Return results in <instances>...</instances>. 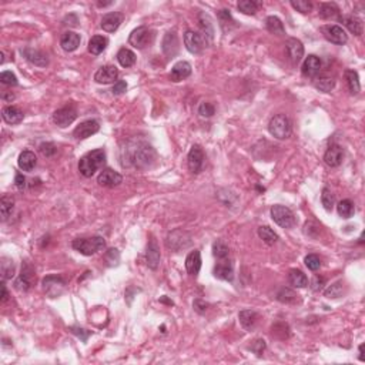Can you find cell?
<instances>
[{
  "instance_id": "cell-22",
  "label": "cell",
  "mask_w": 365,
  "mask_h": 365,
  "mask_svg": "<svg viewBox=\"0 0 365 365\" xmlns=\"http://www.w3.org/2000/svg\"><path fill=\"white\" fill-rule=\"evenodd\" d=\"M192 74V64L187 62H178L175 63L170 73V79L173 82H181L184 79H187Z\"/></svg>"
},
{
  "instance_id": "cell-64",
  "label": "cell",
  "mask_w": 365,
  "mask_h": 365,
  "mask_svg": "<svg viewBox=\"0 0 365 365\" xmlns=\"http://www.w3.org/2000/svg\"><path fill=\"white\" fill-rule=\"evenodd\" d=\"M111 3H113V1H107V3H102V1H99V3H97V6H100V7H106V6H110Z\"/></svg>"
},
{
  "instance_id": "cell-3",
  "label": "cell",
  "mask_w": 365,
  "mask_h": 365,
  "mask_svg": "<svg viewBox=\"0 0 365 365\" xmlns=\"http://www.w3.org/2000/svg\"><path fill=\"white\" fill-rule=\"evenodd\" d=\"M268 131L273 137L279 140L288 139L293 133L291 122L285 114H277L268 123Z\"/></svg>"
},
{
  "instance_id": "cell-33",
  "label": "cell",
  "mask_w": 365,
  "mask_h": 365,
  "mask_svg": "<svg viewBox=\"0 0 365 365\" xmlns=\"http://www.w3.org/2000/svg\"><path fill=\"white\" fill-rule=\"evenodd\" d=\"M265 26H267V30H268L270 33H273V35H285L284 24H282V21H281L277 16H268V18L265 19Z\"/></svg>"
},
{
  "instance_id": "cell-48",
  "label": "cell",
  "mask_w": 365,
  "mask_h": 365,
  "mask_svg": "<svg viewBox=\"0 0 365 365\" xmlns=\"http://www.w3.org/2000/svg\"><path fill=\"white\" fill-rule=\"evenodd\" d=\"M321 203L324 206V209L327 211H331L334 209V204H335V198H334V194L331 193L330 189H324L322 190V194H321Z\"/></svg>"
},
{
  "instance_id": "cell-60",
  "label": "cell",
  "mask_w": 365,
  "mask_h": 365,
  "mask_svg": "<svg viewBox=\"0 0 365 365\" xmlns=\"http://www.w3.org/2000/svg\"><path fill=\"white\" fill-rule=\"evenodd\" d=\"M15 184H16V187H18L19 190H23V189L26 187V177L20 173L16 174V177H15Z\"/></svg>"
},
{
  "instance_id": "cell-15",
  "label": "cell",
  "mask_w": 365,
  "mask_h": 365,
  "mask_svg": "<svg viewBox=\"0 0 365 365\" xmlns=\"http://www.w3.org/2000/svg\"><path fill=\"white\" fill-rule=\"evenodd\" d=\"M23 56L35 66H39V67H46L49 64V59H47V54L43 53L42 50H37V49H32V47H26L21 50Z\"/></svg>"
},
{
  "instance_id": "cell-28",
  "label": "cell",
  "mask_w": 365,
  "mask_h": 365,
  "mask_svg": "<svg viewBox=\"0 0 365 365\" xmlns=\"http://www.w3.org/2000/svg\"><path fill=\"white\" fill-rule=\"evenodd\" d=\"M1 117H3V120L7 123V124H18V123L23 120L24 114H23V111L20 108H18V107L7 106V107H4L1 110Z\"/></svg>"
},
{
  "instance_id": "cell-46",
  "label": "cell",
  "mask_w": 365,
  "mask_h": 365,
  "mask_svg": "<svg viewBox=\"0 0 365 365\" xmlns=\"http://www.w3.org/2000/svg\"><path fill=\"white\" fill-rule=\"evenodd\" d=\"M343 294H344V284H343V281H337V282L331 284L330 287L325 290V297L330 298V300L340 298Z\"/></svg>"
},
{
  "instance_id": "cell-35",
  "label": "cell",
  "mask_w": 365,
  "mask_h": 365,
  "mask_svg": "<svg viewBox=\"0 0 365 365\" xmlns=\"http://www.w3.org/2000/svg\"><path fill=\"white\" fill-rule=\"evenodd\" d=\"M345 80H347L349 91H351L352 94H358L360 90H361L358 73H357L355 70H347V71H345Z\"/></svg>"
},
{
  "instance_id": "cell-7",
  "label": "cell",
  "mask_w": 365,
  "mask_h": 365,
  "mask_svg": "<svg viewBox=\"0 0 365 365\" xmlns=\"http://www.w3.org/2000/svg\"><path fill=\"white\" fill-rule=\"evenodd\" d=\"M64 288H66V281L59 276H49L43 279V290L52 298H56L60 294H63Z\"/></svg>"
},
{
  "instance_id": "cell-1",
  "label": "cell",
  "mask_w": 365,
  "mask_h": 365,
  "mask_svg": "<svg viewBox=\"0 0 365 365\" xmlns=\"http://www.w3.org/2000/svg\"><path fill=\"white\" fill-rule=\"evenodd\" d=\"M106 163V153L103 149L88 151L79 161V172L85 177H91Z\"/></svg>"
},
{
  "instance_id": "cell-55",
  "label": "cell",
  "mask_w": 365,
  "mask_h": 365,
  "mask_svg": "<svg viewBox=\"0 0 365 365\" xmlns=\"http://www.w3.org/2000/svg\"><path fill=\"white\" fill-rule=\"evenodd\" d=\"M69 330L71 331L74 335H77V337H79L83 343H86L87 338L91 335V331H87V330H85V328H80V327H70Z\"/></svg>"
},
{
  "instance_id": "cell-51",
  "label": "cell",
  "mask_w": 365,
  "mask_h": 365,
  "mask_svg": "<svg viewBox=\"0 0 365 365\" xmlns=\"http://www.w3.org/2000/svg\"><path fill=\"white\" fill-rule=\"evenodd\" d=\"M304 262H305L307 268L311 270V271H317V270H320V267H321V260H320V257L315 256V254H308V256L305 257Z\"/></svg>"
},
{
  "instance_id": "cell-4",
  "label": "cell",
  "mask_w": 365,
  "mask_h": 365,
  "mask_svg": "<svg viewBox=\"0 0 365 365\" xmlns=\"http://www.w3.org/2000/svg\"><path fill=\"white\" fill-rule=\"evenodd\" d=\"M271 218L281 228H291L296 224V215L291 210L285 206H273L271 207Z\"/></svg>"
},
{
  "instance_id": "cell-44",
  "label": "cell",
  "mask_w": 365,
  "mask_h": 365,
  "mask_svg": "<svg viewBox=\"0 0 365 365\" xmlns=\"http://www.w3.org/2000/svg\"><path fill=\"white\" fill-rule=\"evenodd\" d=\"M277 300L279 302H284V304H294L298 301V294L296 291L290 290V288H281L277 294Z\"/></svg>"
},
{
  "instance_id": "cell-11",
  "label": "cell",
  "mask_w": 365,
  "mask_h": 365,
  "mask_svg": "<svg viewBox=\"0 0 365 365\" xmlns=\"http://www.w3.org/2000/svg\"><path fill=\"white\" fill-rule=\"evenodd\" d=\"M119 69L116 66H103L100 69L96 71L94 74V80L99 83V85H111V83H116L117 79H119Z\"/></svg>"
},
{
  "instance_id": "cell-12",
  "label": "cell",
  "mask_w": 365,
  "mask_h": 365,
  "mask_svg": "<svg viewBox=\"0 0 365 365\" xmlns=\"http://www.w3.org/2000/svg\"><path fill=\"white\" fill-rule=\"evenodd\" d=\"M187 164H189L190 172H193L194 174H198L203 170V166H204V151H203V149L198 144H195V146L192 147V150L189 153V157H187Z\"/></svg>"
},
{
  "instance_id": "cell-39",
  "label": "cell",
  "mask_w": 365,
  "mask_h": 365,
  "mask_svg": "<svg viewBox=\"0 0 365 365\" xmlns=\"http://www.w3.org/2000/svg\"><path fill=\"white\" fill-rule=\"evenodd\" d=\"M314 86L324 93H330L331 90L335 87V80L328 76H320L314 80Z\"/></svg>"
},
{
  "instance_id": "cell-59",
  "label": "cell",
  "mask_w": 365,
  "mask_h": 365,
  "mask_svg": "<svg viewBox=\"0 0 365 365\" xmlns=\"http://www.w3.org/2000/svg\"><path fill=\"white\" fill-rule=\"evenodd\" d=\"M207 308H209V304H207V302H204V301H201V300H195V301H194V310H195L197 313H206Z\"/></svg>"
},
{
  "instance_id": "cell-43",
  "label": "cell",
  "mask_w": 365,
  "mask_h": 365,
  "mask_svg": "<svg viewBox=\"0 0 365 365\" xmlns=\"http://www.w3.org/2000/svg\"><path fill=\"white\" fill-rule=\"evenodd\" d=\"M213 254L217 260H224V258H228V256H230V248L227 247L224 241L217 240L213 244Z\"/></svg>"
},
{
  "instance_id": "cell-17",
  "label": "cell",
  "mask_w": 365,
  "mask_h": 365,
  "mask_svg": "<svg viewBox=\"0 0 365 365\" xmlns=\"http://www.w3.org/2000/svg\"><path fill=\"white\" fill-rule=\"evenodd\" d=\"M214 276L217 279H224V281H231L234 277V268L233 264L230 261L224 258V260H218V262L214 267Z\"/></svg>"
},
{
  "instance_id": "cell-34",
  "label": "cell",
  "mask_w": 365,
  "mask_h": 365,
  "mask_svg": "<svg viewBox=\"0 0 365 365\" xmlns=\"http://www.w3.org/2000/svg\"><path fill=\"white\" fill-rule=\"evenodd\" d=\"M258 236H260L261 240L265 244H268V245H274V244L279 241L277 233L268 226L258 227Z\"/></svg>"
},
{
  "instance_id": "cell-37",
  "label": "cell",
  "mask_w": 365,
  "mask_h": 365,
  "mask_svg": "<svg viewBox=\"0 0 365 365\" xmlns=\"http://www.w3.org/2000/svg\"><path fill=\"white\" fill-rule=\"evenodd\" d=\"M117 60L123 67H131L136 63V54L131 52L130 49L123 47L117 53Z\"/></svg>"
},
{
  "instance_id": "cell-52",
  "label": "cell",
  "mask_w": 365,
  "mask_h": 365,
  "mask_svg": "<svg viewBox=\"0 0 365 365\" xmlns=\"http://www.w3.org/2000/svg\"><path fill=\"white\" fill-rule=\"evenodd\" d=\"M0 82L7 86H16L18 85V77L12 71H3L0 74Z\"/></svg>"
},
{
  "instance_id": "cell-20",
  "label": "cell",
  "mask_w": 365,
  "mask_h": 365,
  "mask_svg": "<svg viewBox=\"0 0 365 365\" xmlns=\"http://www.w3.org/2000/svg\"><path fill=\"white\" fill-rule=\"evenodd\" d=\"M302 74L305 77H315L321 70V60L315 54H310L302 63Z\"/></svg>"
},
{
  "instance_id": "cell-21",
  "label": "cell",
  "mask_w": 365,
  "mask_h": 365,
  "mask_svg": "<svg viewBox=\"0 0 365 365\" xmlns=\"http://www.w3.org/2000/svg\"><path fill=\"white\" fill-rule=\"evenodd\" d=\"M343 158H344V150L340 146L334 144V146H331L330 149L325 151L324 161L330 167H338L343 163Z\"/></svg>"
},
{
  "instance_id": "cell-25",
  "label": "cell",
  "mask_w": 365,
  "mask_h": 365,
  "mask_svg": "<svg viewBox=\"0 0 365 365\" xmlns=\"http://www.w3.org/2000/svg\"><path fill=\"white\" fill-rule=\"evenodd\" d=\"M80 42H82L80 35H77L74 32H66L60 39V46L66 52H74L80 46Z\"/></svg>"
},
{
  "instance_id": "cell-27",
  "label": "cell",
  "mask_w": 365,
  "mask_h": 365,
  "mask_svg": "<svg viewBox=\"0 0 365 365\" xmlns=\"http://www.w3.org/2000/svg\"><path fill=\"white\" fill-rule=\"evenodd\" d=\"M287 50L293 60V63H300V60L304 56V46L298 39H288L287 40Z\"/></svg>"
},
{
  "instance_id": "cell-47",
  "label": "cell",
  "mask_w": 365,
  "mask_h": 365,
  "mask_svg": "<svg viewBox=\"0 0 365 365\" xmlns=\"http://www.w3.org/2000/svg\"><path fill=\"white\" fill-rule=\"evenodd\" d=\"M200 27L201 30L204 32V36H207L210 40L213 39V35H214V29H213V24H211V20L207 15L201 13L200 15Z\"/></svg>"
},
{
  "instance_id": "cell-58",
  "label": "cell",
  "mask_w": 365,
  "mask_h": 365,
  "mask_svg": "<svg viewBox=\"0 0 365 365\" xmlns=\"http://www.w3.org/2000/svg\"><path fill=\"white\" fill-rule=\"evenodd\" d=\"M324 284H325V279L320 276H315L311 281V288H313V291H320L324 287Z\"/></svg>"
},
{
  "instance_id": "cell-18",
  "label": "cell",
  "mask_w": 365,
  "mask_h": 365,
  "mask_svg": "<svg viewBox=\"0 0 365 365\" xmlns=\"http://www.w3.org/2000/svg\"><path fill=\"white\" fill-rule=\"evenodd\" d=\"M123 23V15L119 13V12H113V13H107L106 16H103L102 19V29L108 32V33H113L116 32L120 24Z\"/></svg>"
},
{
  "instance_id": "cell-62",
  "label": "cell",
  "mask_w": 365,
  "mask_h": 365,
  "mask_svg": "<svg viewBox=\"0 0 365 365\" xmlns=\"http://www.w3.org/2000/svg\"><path fill=\"white\" fill-rule=\"evenodd\" d=\"M1 99H3V100H6V102H12V100L15 99V94H12V93H10V94L4 93V94L1 96Z\"/></svg>"
},
{
  "instance_id": "cell-2",
  "label": "cell",
  "mask_w": 365,
  "mask_h": 365,
  "mask_svg": "<svg viewBox=\"0 0 365 365\" xmlns=\"http://www.w3.org/2000/svg\"><path fill=\"white\" fill-rule=\"evenodd\" d=\"M71 247L83 256H93L106 248V241L103 237L96 236L90 238H77L71 243Z\"/></svg>"
},
{
  "instance_id": "cell-36",
  "label": "cell",
  "mask_w": 365,
  "mask_h": 365,
  "mask_svg": "<svg viewBox=\"0 0 365 365\" xmlns=\"http://www.w3.org/2000/svg\"><path fill=\"white\" fill-rule=\"evenodd\" d=\"M320 16L322 19H340V7L335 3H322L320 7Z\"/></svg>"
},
{
  "instance_id": "cell-30",
  "label": "cell",
  "mask_w": 365,
  "mask_h": 365,
  "mask_svg": "<svg viewBox=\"0 0 365 365\" xmlns=\"http://www.w3.org/2000/svg\"><path fill=\"white\" fill-rule=\"evenodd\" d=\"M18 164L19 167H20V170H23V172H32L36 167V164H37V158H36L35 153H32L29 150L20 153Z\"/></svg>"
},
{
  "instance_id": "cell-13",
  "label": "cell",
  "mask_w": 365,
  "mask_h": 365,
  "mask_svg": "<svg viewBox=\"0 0 365 365\" xmlns=\"http://www.w3.org/2000/svg\"><path fill=\"white\" fill-rule=\"evenodd\" d=\"M100 130V126L96 120H86V122L80 123L74 131H73V136L77 140H85L91 137L93 134H96L97 131Z\"/></svg>"
},
{
  "instance_id": "cell-10",
  "label": "cell",
  "mask_w": 365,
  "mask_h": 365,
  "mask_svg": "<svg viewBox=\"0 0 365 365\" xmlns=\"http://www.w3.org/2000/svg\"><path fill=\"white\" fill-rule=\"evenodd\" d=\"M35 279V270H33L29 264H24V265L21 267L20 276H19L18 279H16V282H15V287H16V290H19V291L26 293V291H29V290L32 288Z\"/></svg>"
},
{
  "instance_id": "cell-40",
  "label": "cell",
  "mask_w": 365,
  "mask_h": 365,
  "mask_svg": "<svg viewBox=\"0 0 365 365\" xmlns=\"http://www.w3.org/2000/svg\"><path fill=\"white\" fill-rule=\"evenodd\" d=\"M15 207V200L9 195H3L0 200V213H1V220H7L9 215L12 214Z\"/></svg>"
},
{
  "instance_id": "cell-45",
  "label": "cell",
  "mask_w": 365,
  "mask_h": 365,
  "mask_svg": "<svg viewBox=\"0 0 365 365\" xmlns=\"http://www.w3.org/2000/svg\"><path fill=\"white\" fill-rule=\"evenodd\" d=\"M218 20H220V26H221V29L224 32L231 30L236 26V21H234V19L230 15L228 10H220L218 12Z\"/></svg>"
},
{
  "instance_id": "cell-19",
  "label": "cell",
  "mask_w": 365,
  "mask_h": 365,
  "mask_svg": "<svg viewBox=\"0 0 365 365\" xmlns=\"http://www.w3.org/2000/svg\"><path fill=\"white\" fill-rule=\"evenodd\" d=\"M340 21H343V24L347 27L348 30L355 36H361L364 32V24L363 20L354 15H348V16H340L338 19Z\"/></svg>"
},
{
  "instance_id": "cell-61",
  "label": "cell",
  "mask_w": 365,
  "mask_h": 365,
  "mask_svg": "<svg viewBox=\"0 0 365 365\" xmlns=\"http://www.w3.org/2000/svg\"><path fill=\"white\" fill-rule=\"evenodd\" d=\"M1 291H3V294H1V302H6V301H7V298H9V294H7V290H6L4 282L1 284Z\"/></svg>"
},
{
  "instance_id": "cell-57",
  "label": "cell",
  "mask_w": 365,
  "mask_h": 365,
  "mask_svg": "<svg viewBox=\"0 0 365 365\" xmlns=\"http://www.w3.org/2000/svg\"><path fill=\"white\" fill-rule=\"evenodd\" d=\"M127 90V83L124 82V80H117L116 83H114V86H113V94H116V96H119V94H123L124 91Z\"/></svg>"
},
{
  "instance_id": "cell-8",
  "label": "cell",
  "mask_w": 365,
  "mask_h": 365,
  "mask_svg": "<svg viewBox=\"0 0 365 365\" xmlns=\"http://www.w3.org/2000/svg\"><path fill=\"white\" fill-rule=\"evenodd\" d=\"M76 117H77V111H76L74 106L69 105L54 111L53 122L56 123L59 127H67L76 120Z\"/></svg>"
},
{
  "instance_id": "cell-63",
  "label": "cell",
  "mask_w": 365,
  "mask_h": 365,
  "mask_svg": "<svg viewBox=\"0 0 365 365\" xmlns=\"http://www.w3.org/2000/svg\"><path fill=\"white\" fill-rule=\"evenodd\" d=\"M360 360L361 361H364L365 358H364V344H361L360 345Z\"/></svg>"
},
{
  "instance_id": "cell-49",
  "label": "cell",
  "mask_w": 365,
  "mask_h": 365,
  "mask_svg": "<svg viewBox=\"0 0 365 365\" xmlns=\"http://www.w3.org/2000/svg\"><path fill=\"white\" fill-rule=\"evenodd\" d=\"M291 6L300 13H310L313 10V3L308 0H291Z\"/></svg>"
},
{
  "instance_id": "cell-29",
  "label": "cell",
  "mask_w": 365,
  "mask_h": 365,
  "mask_svg": "<svg viewBox=\"0 0 365 365\" xmlns=\"http://www.w3.org/2000/svg\"><path fill=\"white\" fill-rule=\"evenodd\" d=\"M150 154H154V150L150 146L139 147L133 151V163L139 167H143V163L149 164V161L151 160Z\"/></svg>"
},
{
  "instance_id": "cell-5",
  "label": "cell",
  "mask_w": 365,
  "mask_h": 365,
  "mask_svg": "<svg viewBox=\"0 0 365 365\" xmlns=\"http://www.w3.org/2000/svg\"><path fill=\"white\" fill-rule=\"evenodd\" d=\"M151 42H153V32L146 26H140L137 29H134L129 37V43L136 49H144Z\"/></svg>"
},
{
  "instance_id": "cell-42",
  "label": "cell",
  "mask_w": 365,
  "mask_h": 365,
  "mask_svg": "<svg viewBox=\"0 0 365 365\" xmlns=\"http://www.w3.org/2000/svg\"><path fill=\"white\" fill-rule=\"evenodd\" d=\"M337 211H338V215H340V217H343V218H349V217H352V214L355 213L354 203H352L351 200H343V201L338 203Z\"/></svg>"
},
{
  "instance_id": "cell-24",
  "label": "cell",
  "mask_w": 365,
  "mask_h": 365,
  "mask_svg": "<svg viewBox=\"0 0 365 365\" xmlns=\"http://www.w3.org/2000/svg\"><path fill=\"white\" fill-rule=\"evenodd\" d=\"M200 268H201V256L198 250H194L186 258V270L190 276L195 277L200 273Z\"/></svg>"
},
{
  "instance_id": "cell-14",
  "label": "cell",
  "mask_w": 365,
  "mask_h": 365,
  "mask_svg": "<svg viewBox=\"0 0 365 365\" xmlns=\"http://www.w3.org/2000/svg\"><path fill=\"white\" fill-rule=\"evenodd\" d=\"M122 181V174H119L117 172L111 170V169H106V170H103L102 173L99 174V177H97V183H99L102 187H108V189L120 186Z\"/></svg>"
},
{
  "instance_id": "cell-31",
  "label": "cell",
  "mask_w": 365,
  "mask_h": 365,
  "mask_svg": "<svg viewBox=\"0 0 365 365\" xmlns=\"http://www.w3.org/2000/svg\"><path fill=\"white\" fill-rule=\"evenodd\" d=\"M288 281H290V284L294 288H305L308 285L307 276L301 270H297V268L290 270V273H288Z\"/></svg>"
},
{
  "instance_id": "cell-53",
  "label": "cell",
  "mask_w": 365,
  "mask_h": 365,
  "mask_svg": "<svg viewBox=\"0 0 365 365\" xmlns=\"http://www.w3.org/2000/svg\"><path fill=\"white\" fill-rule=\"evenodd\" d=\"M39 150H40V153L43 156L46 157H53L56 154V151H57V149H56V146L53 143H42L40 147H39Z\"/></svg>"
},
{
  "instance_id": "cell-56",
  "label": "cell",
  "mask_w": 365,
  "mask_h": 365,
  "mask_svg": "<svg viewBox=\"0 0 365 365\" xmlns=\"http://www.w3.org/2000/svg\"><path fill=\"white\" fill-rule=\"evenodd\" d=\"M250 349H251L254 354L261 355V354L264 352V349H265V341H264V340H256V341L250 345Z\"/></svg>"
},
{
  "instance_id": "cell-9",
  "label": "cell",
  "mask_w": 365,
  "mask_h": 365,
  "mask_svg": "<svg viewBox=\"0 0 365 365\" xmlns=\"http://www.w3.org/2000/svg\"><path fill=\"white\" fill-rule=\"evenodd\" d=\"M184 44H186L189 52L193 54H198L206 47V39H204V36L197 33V32L187 30L184 33Z\"/></svg>"
},
{
  "instance_id": "cell-50",
  "label": "cell",
  "mask_w": 365,
  "mask_h": 365,
  "mask_svg": "<svg viewBox=\"0 0 365 365\" xmlns=\"http://www.w3.org/2000/svg\"><path fill=\"white\" fill-rule=\"evenodd\" d=\"M214 113H215V108H214V106L211 105V103L203 102L201 105L198 106V114H200L201 117L210 119V117L214 116Z\"/></svg>"
},
{
  "instance_id": "cell-26",
  "label": "cell",
  "mask_w": 365,
  "mask_h": 365,
  "mask_svg": "<svg viewBox=\"0 0 365 365\" xmlns=\"http://www.w3.org/2000/svg\"><path fill=\"white\" fill-rule=\"evenodd\" d=\"M238 320L241 322L244 328L247 331L254 330L258 324V320H260V315L256 313V311H251V310H244L241 313L238 314Z\"/></svg>"
},
{
  "instance_id": "cell-6",
  "label": "cell",
  "mask_w": 365,
  "mask_h": 365,
  "mask_svg": "<svg viewBox=\"0 0 365 365\" xmlns=\"http://www.w3.org/2000/svg\"><path fill=\"white\" fill-rule=\"evenodd\" d=\"M321 32L324 37L334 43V44H338V46H343L348 42V36L345 33V30L337 24H327V26H322L321 27Z\"/></svg>"
},
{
  "instance_id": "cell-23",
  "label": "cell",
  "mask_w": 365,
  "mask_h": 365,
  "mask_svg": "<svg viewBox=\"0 0 365 365\" xmlns=\"http://www.w3.org/2000/svg\"><path fill=\"white\" fill-rule=\"evenodd\" d=\"M163 52L167 57H174L178 52V37L174 32H169L163 39Z\"/></svg>"
},
{
  "instance_id": "cell-32",
  "label": "cell",
  "mask_w": 365,
  "mask_h": 365,
  "mask_svg": "<svg viewBox=\"0 0 365 365\" xmlns=\"http://www.w3.org/2000/svg\"><path fill=\"white\" fill-rule=\"evenodd\" d=\"M107 44H108V40L105 36H93L88 42V52L97 56V54L105 52Z\"/></svg>"
},
{
  "instance_id": "cell-16",
  "label": "cell",
  "mask_w": 365,
  "mask_h": 365,
  "mask_svg": "<svg viewBox=\"0 0 365 365\" xmlns=\"http://www.w3.org/2000/svg\"><path fill=\"white\" fill-rule=\"evenodd\" d=\"M146 261H147V267L151 270H157L160 265V248H158V244L154 238H151L147 245Z\"/></svg>"
},
{
  "instance_id": "cell-38",
  "label": "cell",
  "mask_w": 365,
  "mask_h": 365,
  "mask_svg": "<svg viewBox=\"0 0 365 365\" xmlns=\"http://www.w3.org/2000/svg\"><path fill=\"white\" fill-rule=\"evenodd\" d=\"M0 271H1V279H3V281L12 279L15 276V264H13V260L7 258V257H3L1 261H0Z\"/></svg>"
},
{
  "instance_id": "cell-41",
  "label": "cell",
  "mask_w": 365,
  "mask_h": 365,
  "mask_svg": "<svg viewBox=\"0 0 365 365\" xmlns=\"http://www.w3.org/2000/svg\"><path fill=\"white\" fill-rule=\"evenodd\" d=\"M237 7H238V10H240L241 13H244V15L253 16V15L257 13V10H258V7H260V3H258V1H254V0H241V1H238Z\"/></svg>"
},
{
  "instance_id": "cell-54",
  "label": "cell",
  "mask_w": 365,
  "mask_h": 365,
  "mask_svg": "<svg viewBox=\"0 0 365 365\" xmlns=\"http://www.w3.org/2000/svg\"><path fill=\"white\" fill-rule=\"evenodd\" d=\"M105 258L108 265H116V264L119 262V260H120V254H119V251H117L116 248H110V250L106 253Z\"/></svg>"
}]
</instances>
